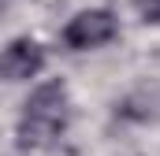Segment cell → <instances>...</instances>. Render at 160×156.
Wrapping results in <instances>:
<instances>
[{
  "label": "cell",
  "mask_w": 160,
  "mask_h": 156,
  "mask_svg": "<svg viewBox=\"0 0 160 156\" xmlns=\"http://www.w3.org/2000/svg\"><path fill=\"white\" fill-rule=\"evenodd\" d=\"M71 123V97L60 82H41L26 97L19 119V141L26 149H48Z\"/></svg>",
  "instance_id": "cell-1"
},
{
  "label": "cell",
  "mask_w": 160,
  "mask_h": 156,
  "mask_svg": "<svg viewBox=\"0 0 160 156\" xmlns=\"http://www.w3.org/2000/svg\"><path fill=\"white\" fill-rule=\"evenodd\" d=\"M116 34H119V22L108 7H86L63 26V45L75 52H89V48L108 45Z\"/></svg>",
  "instance_id": "cell-2"
},
{
  "label": "cell",
  "mask_w": 160,
  "mask_h": 156,
  "mask_svg": "<svg viewBox=\"0 0 160 156\" xmlns=\"http://www.w3.org/2000/svg\"><path fill=\"white\" fill-rule=\"evenodd\" d=\"M45 67V48L30 37L11 41L4 52H0V82H26V78H38Z\"/></svg>",
  "instance_id": "cell-3"
},
{
  "label": "cell",
  "mask_w": 160,
  "mask_h": 156,
  "mask_svg": "<svg viewBox=\"0 0 160 156\" xmlns=\"http://www.w3.org/2000/svg\"><path fill=\"white\" fill-rule=\"evenodd\" d=\"M138 11L145 22H160V0H138Z\"/></svg>",
  "instance_id": "cell-4"
}]
</instances>
